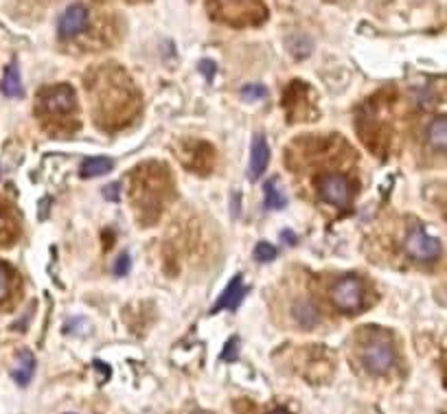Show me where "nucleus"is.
I'll list each match as a JSON object with an SVG mask.
<instances>
[{
  "mask_svg": "<svg viewBox=\"0 0 447 414\" xmlns=\"http://www.w3.org/2000/svg\"><path fill=\"white\" fill-rule=\"evenodd\" d=\"M244 294H246L244 278H242V276H235V278L230 280V285L224 290V294L220 296V300L213 305V309H210V312L217 314V312H222V309H230V312H235V309L239 307Z\"/></svg>",
  "mask_w": 447,
  "mask_h": 414,
  "instance_id": "obj_7",
  "label": "nucleus"
},
{
  "mask_svg": "<svg viewBox=\"0 0 447 414\" xmlns=\"http://www.w3.org/2000/svg\"><path fill=\"white\" fill-rule=\"evenodd\" d=\"M9 285H11V272L5 263H0V300L7 298Z\"/></svg>",
  "mask_w": 447,
  "mask_h": 414,
  "instance_id": "obj_17",
  "label": "nucleus"
},
{
  "mask_svg": "<svg viewBox=\"0 0 447 414\" xmlns=\"http://www.w3.org/2000/svg\"><path fill=\"white\" fill-rule=\"evenodd\" d=\"M266 94H268V92H266V88H263V86H254V84H250V86L242 88V99H244V101H248V103L266 99Z\"/></svg>",
  "mask_w": 447,
  "mask_h": 414,
  "instance_id": "obj_16",
  "label": "nucleus"
},
{
  "mask_svg": "<svg viewBox=\"0 0 447 414\" xmlns=\"http://www.w3.org/2000/svg\"><path fill=\"white\" fill-rule=\"evenodd\" d=\"M270 414H289L287 410H283V408H279V410H274V412H270Z\"/></svg>",
  "mask_w": 447,
  "mask_h": 414,
  "instance_id": "obj_21",
  "label": "nucleus"
},
{
  "mask_svg": "<svg viewBox=\"0 0 447 414\" xmlns=\"http://www.w3.org/2000/svg\"><path fill=\"white\" fill-rule=\"evenodd\" d=\"M318 189H321L323 200H327L333 206H345L349 202V183H347V178H342L338 173L323 175L318 183Z\"/></svg>",
  "mask_w": 447,
  "mask_h": 414,
  "instance_id": "obj_4",
  "label": "nucleus"
},
{
  "mask_svg": "<svg viewBox=\"0 0 447 414\" xmlns=\"http://www.w3.org/2000/svg\"><path fill=\"white\" fill-rule=\"evenodd\" d=\"M331 300L340 312L353 314L362 307V283L357 276H345L340 278L331 288Z\"/></svg>",
  "mask_w": 447,
  "mask_h": 414,
  "instance_id": "obj_1",
  "label": "nucleus"
},
{
  "mask_svg": "<svg viewBox=\"0 0 447 414\" xmlns=\"http://www.w3.org/2000/svg\"><path fill=\"white\" fill-rule=\"evenodd\" d=\"M237 349H239V340H237V338H230V340L226 342L224 351H222V359H224V361H235V359H237Z\"/></svg>",
  "mask_w": 447,
  "mask_h": 414,
  "instance_id": "obj_18",
  "label": "nucleus"
},
{
  "mask_svg": "<svg viewBox=\"0 0 447 414\" xmlns=\"http://www.w3.org/2000/svg\"><path fill=\"white\" fill-rule=\"evenodd\" d=\"M294 314H296V320L303 325V327H313L316 325V309H313V305L311 303H307V300H303V303H298L296 307H294Z\"/></svg>",
  "mask_w": 447,
  "mask_h": 414,
  "instance_id": "obj_14",
  "label": "nucleus"
},
{
  "mask_svg": "<svg viewBox=\"0 0 447 414\" xmlns=\"http://www.w3.org/2000/svg\"><path fill=\"white\" fill-rule=\"evenodd\" d=\"M404 248L412 258H416V261H434V258L441 254V244L436 239L428 237L421 228H412L408 232Z\"/></svg>",
  "mask_w": 447,
  "mask_h": 414,
  "instance_id": "obj_2",
  "label": "nucleus"
},
{
  "mask_svg": "<svg viewBox=\"0 0 447 414\" xmlns=\"http://www.w3.org/2000/svg\"><path fill=\"white\" fill-rule=\"evenodd\" d=\"M88 29V9L82 3L70 5L64 16L60 18V36L62 38H72Z\"/></svg>",
  "mask_w": 447,
  "mask_h": 414,
  "instance_id": "obj_5",
  "label": "nucleus"
},
{
  "mask_svg": "<svg viewBox=\"0 0 447 414\" xmlns=\"http://www.w3.org/2000/svg\"><path fill=\"white\" fill-rule=\"evenodd\" d=\"M287 204V197L285 193L281 191L279 183H274V180H270V183L266 185V206L268 209H283V206Z\"/></svg>",
  "mask_w": 447,
  "mask_h": 414,
  "instance_id": "obj_13",
  "label": "nucleus"
},
{
  "mask_svg": "<svg viewBox=\"0 0 447 414\" xmlns=\"http://www.w3.org/2000/svg\"><path fill=\"white\" fill-rule=\"evenodd\" d=\"M270 163V149H268V143L263 136H257L254 143H252V151H250V178H259L263 171H266Z\"/></svg>",
  "mask_w": 447,
  "mask_h": 414,
  "instance_id": "obj_9",
  "label": "nucleus"
},
{
  "mask_svg": "<svg viewBox=\"0 0 447 414\" xmlns=\"http://www.w3.org/2000/svg\"><path fill=\"white\" fill-rule=\"evenodd\" d=\"M105 193V200H119V185H110V187H105L103 189Z\"/></svg>",
  "mask_w": 447,
  "mask_h": 414,
  "instance_id": "obj_20",
  "label": "nucleus"
},
{
  "mask_svg": "<svg viewBox=\"0 0 447 414\" xmlns=\"http://www.w3.org/2000/svg\"><path fill=\"white\" fill-rule=\"evenodd\" d=\"M364 366L368 373L373 375H384L392 369L394 364V353H392V347L388 342H371L366 349H364Z\"/></svg>",
  "mask_w": 447,
  "mask_h": 414,
  "instance_id": "obj_3",
  "label": "nucleus"
},
{
  "mask_svg": "<svg viewBox=\"0 0 447 414\" xmlns=\"http://www.w3.org/2000/svg\"><path fill=\"white\" fill-rule=\"evenodd\" d=\"M445 141H447V123H445V116H438L428 125V143L432 149L443 151Z\"/></svg>",
  "mask_w": 447,
  "mask_h": 414,
  "instance_id": "obj_12",
  "label": "nucleus"
},
{
  "mask_svg": "<svg viewBox=\"0 0 447 414\" xmlns=\"http://www.w3.org/2000/svg\"><path fill=\"white\" fill-rule=\"evenodd\" d=\"M274 256H276V248L272 244H268V241L257 244V248H254V258H257V261L268 263V261H272Z\"/></svg>",
  "mask_w": 447,
  "mask_h": 414,
  "instance_id": "obj_15",
  "label": "nucleus"
},
{
  "mask_svg": "<svg viewBox=\"0 0 447 414\" xmlns=\"http://www.w3.org/2000/svg\"><path fill=\"white\" fill-rule=\"evenodd\" d=\"M114 274L117 276H123V274H127V270H129V256L127 254H121L119 258H117V263H114Z\"/></svg>",
  "mask_w": 447,
  "mask_h": 414,
  "instance_id": "obj_19",
  "label": "nucleus"
},
{
  "mask_svg": "<svg viewBox=\"0 0 447 414\" xmlns=\"http://www.w3.org/2000/svg\"><path fill=\"white\" fill-rule=\"evenodd\" d=\"M33 373H36V357L29 349H22L16 357L14 369H11V379L18 386H26L33 379Z\"/></svg>",
  "mask_w": 447,
  "mask_h": 414,
  "instance_id": "obj_8",
  "label": "nucleus"
},
{
  "mask_svg": "<svg viewBox=\"0 0 447 414\" xmlns=\"http://www.w3.org/2000/svg\"><path fill=\"white\" fill-rule=\"evenodd\" d=\"M42 106L48 114H64L75 106V92L70 86H55L42 97Z\"/></svg>",
  "mask_w": 447,
  "mask_h": 414,
  "instance_id": "obj_6",
  "label": "nucleus"
},
{
  "mask_svg": "<svg viewBox=\"0 0 447 414\" xmlns=\"http://www.w3.org/2000/svg\"><path fill=\"white\" fill-rule=\"evenodd\" d=\"M114 163L110 158L105 156H99V158H86L82 163V169H79V173H82V178H97V175H105L108 171H112Z\"/></svg>",
  "mask_w": 447,
  "mask_h": 414,
  "instance_id": "obj_11",
  "label": "nucleus"
},
{
  "mask_svg": "<svg viewBox=\"0 0 447 414\" xmlns=\"http://www.w3.org/2000/svg\"><path fill=\"white\" fill-rule=\"evenodd\" d=\"M0 90H3L5 97L9 99H18L24 94L22 90V80H20V70H18V64H9L5 75H3V82H0Z\"/></svg>",
  "mask_w": 447,
  "mask_h": 414,
  "instance_id": "obj_10",
  "label": "nucleus"
}]
</instances>
